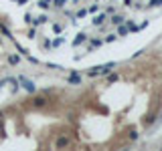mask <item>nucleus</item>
<instances>
[{"instance_id":"1","label":"nucleus","mask_w":162,"mask_h":151,"mask_svg":"<svg viewBox=\"0 0 162 151\" xmlns=\"http://www.w3.org/2000/svg\"><path fill=\"white\" fill-rule=\"evenodd\" d=\"M18 83L20 85H23V89H27L28 91V93H35V83H33V81L31 79H27V77H20V79H18Z\"/></svg>"},{"instance_id":"2","label":"nucleus","mask_w":162,"mask_h":151,"mask_svg":"<svg viewBox=\"0 0 162 151\" xmlns=\"http://www.w3.org/2000/svg\"><path fill=\"white\" fill-rule=\"evenodd\" d=\"M105 20H108V14H105V12H101V14H97V16H93V26H101V24L105 22Z\"/></svg>"},{"instance_id":"3","label":"nucleus","mask_w":162,"mask_h":151,"mask_svg":"<svg viewBox=\"0 0 162 151\" xmlns=\"http://www.w3.org/2000/svg\"><path fill=\"white\" fill-rule=\"evenodd\" d=\"M128 32H130V28L126 26V24H118V36H128Z\"/></svg>"},{"instance_id":"4","label":"nucleus","mask_w":162,"mask_h":151,"mask_svg":"<svg viewBox=\"0 0 162 151\" xmlns=\"http://www.w3.org/2000/svg\"><path fill=\"white\" fill-rule=\"evenodd\" d=\"M67 81H69L71 85H81V77L77 75V73H71V75H69V79H67Z\"/></svg>"},{"instance_id":"5","label":"nucleus","mask_w":162,"mask_h":151,"mask_svg":"<svg viewBox=\"0 0 162 151\" xmlns=\"http://www.w3.org/2000/svg\"><path fill=\"white\" fill-rule=\"evenodd\" d=\"M47 20H49V18L43 14V16H37V18H33V24H35V26H41V24H45Z\"/></svg>"},{"instance_id":"6","label":"nucleus","mask_w":162,"mask_h":151,"mask_svg":"<svg viewBox=\"0 0 162 151\" xmlns=\"http://www.w3.org/2000/svg\"><path fill=\"white\" fill-rule=\"evenodd\" d=\"M8 83H10V89H12V93H16V91H18V79L10 77V79H8Z\"/></svg>"},{"instance_id":"7","label":"nucleus","mask_w":162,"mask_h":151,"mask_svg":"<svg viewBox=\"0 0 162 151\" xmlns=\"http://www.w3.org/2000/svg\"><path fill=\"white\" fill-rule=\"evenodd\" d=\"M109 22L118 26V24H122V22H124V16H120V14H112V20H109Z\"/></svg>"},{"instance_id":"8","label":"nucleus","mask_w":162,"mask_h":151,"mask_svg":"<svg viewBox=\"0 0 162 151\" xmlns=\"http://www.w3.org/2000/svg\"><path fill=\"white\" fill-rule=\"evenodd\" d=\"M33 105H35V107H45L47 105V99L45 97H37L35 101H33Z\"/></svg>"},{"instance_id":"9","label":"nucleus","mask_w":162,"mask_h":151,"mask_svg":"<svg viewBox=\"0 0 162 151\" xmlns=\"http://www.w3.org/2000/svg\"><path fill=\"white\" fill-rule=\"evenodd\" d=\"M67 145H69V139H67V137H59L57 139V147H67Z\"/></svg>"},{"instance_id":"10","label":"nucleus","mask_w":162,"mask_h":151,"mask_svg":"<svg viewBox=\"0 0 162 151\" xmlns=\"http://www.w3.org/2000/svg\"><path fill=\"white\" fill-rule=\"evenodd\" d=\"M85 40H87V36H85V34H79V36L73 40V45H75V46H79V45H83Z\"/></svg>"},{"instance_id":"11","label":"nucleus","mask_w":162,"mask_h":151,"mask_svg":"<svg viewBox=\"0 0 162 151\" xmlns=\"http://www.w3.org/2000/svg\"><path fill=\"white\" fill-rule=\"evenodd\" d=\"M51 28H53L55 34H61V32H63V26H61L59 22H53V24H51Z\"/></svg>"},{"instance_id":"12","label":"nucleus","mask_w":162,"mask_h":151,"mask_svg":"<svg viewBox=\"0 0 162 151\" xmlns=\"http://www.w3.org/2000/svg\"><path fill=\"white\" fill-rule=\"evenodd\" d=\"M8 63H10V64H18L20 57H18V54H10V57H8Z\"/></svg>"},{"instance_id":"13","label":"nucleus","mask_w":162,"mask_h":151,"mask_svg":"<svg viewBox=\"0 0 162 151\" xmlns=\"http://www.w3.org/2000/svg\"><path fill=\"white\" fill-rule=\"evenodd\" d=\"M87 12H89V14H95V12H99V6H97V4H89Z\"/></svg>"},{"instance_id":"14","label":"nucleus","mask_w":162,"mask_h":151,"mask_svg":"<svg viewBox=\"0 0 162 151\" xmlns=\"http://www.w3.org/2000/svg\"><path fill=\"white\" fill-rule=\"evenodd\" d=\"M87 75H89V77H97V75H99V67L89 68V71H87Z\"/></svg>"},{"instance_id":"15","label":"nucleus","mask_w":162,"mask_h":151,"mask_svg":"<svg viewBox=\"0 0 162 151\" xmlns=\"http://www.w3.org/2000/svg\"><path fill=\"white\" fill-rule=\"evenodd\" d=\"M37 6H39L41 10H47V8H49V2H47V0H39V4H37Z\"/></svg>"},{"instance_id":"16","label":"nucleus","mask_w":162,"mask_h":151,"mask_svg":"<svg viewBox=\"0 0 162 151\" xmlns=\"http://www.w3.org/2000/svg\"><path fill=\"white\" fill-rule=\"evenodd\" d=\"M24 22H27V24H33V14H31V12H27V14H24Z\"/></svg>"},{"instance_id":"17","label":"nucleus","mask_w":162,"mask_h":151,"mask_svg":"<svg viewBox=\"0 0 162 151\" xmlns=\"http://www.w3.org/2000/svg\"><path fill=\"white\" fill-rule=\"evenodd\" d=\"M118 38V34H108V36H105V42H114Z\"/></svg>"},{"instance_id":"18","label":"nucleus","mask_w":162,"mask_h":151,"mask_svg":"<svg viewBox=\"0 0 162 151\" xmlns=\"http://www.w3.org/2000/svg\"><path fill=\"white\" fill-rule=\"evenodd\" d=\"M61 45H63V38H61V36L53 40V46H55V49H57V46H61Z\"/></svg>"},{"instance_id":"19","label":"nucleus","mask_w":162,"mask_h":151,"mask_svg":"<svg viewBox=\"0 0 162 151\" xmlns=\"http://www.w3.org/2000/svg\"><path fill=\"white\" fill-rule=\"evenodd\" d=\"M126 26H128V28H130V30H140V28H138V26H136V24H134V22H132V20H128V24H126Z\"/></svg>"},{"instance_id":"20","label":"nucleus","mask_w":162,"mask_h":151,"mask_svg":"<svg viewBox=\"0 0 162 151\" xmlns=\"http://www.w3.org/2000/svg\"><path fill=\"white\" fill-rule=\"evenodd\" d=\"M53 4L57 8H61V6H65V0H53Z\"/></svg>"},{"instance_id":"21","label":"nucleus","mask_w":162,"mask_h":151,"mask_svg":"<svg viewBox=\"0 0 162 151\" xmlns=\"http://www.w3.org/2000/svg\"><path fill=\"white\" fill-rule=\"evenodd\" d=\"M85 14H87V8H81V10L77 12V18H83Z\"/></svg>"},{"instance_id":"22","label":"nucleus","mask_w":162,"mask_h":151,"mask_svg":"<svg viewBox=\"0 0 162 151\" xmlns=\"http://www.w3.org/2000/svg\"><path fill=\"white\" fill-rule=\"evenodd\" d=\"M118 79H120V77H118V75H109V77H108V83H116Z\"/></svg>"},{"instance_id":"23","label":"nucleus","mask_w":162,"mask_h":151,"mask_svg":"<svg viewBox=\"0 0 162 151\" xmlns=\"http://www.w3.org/2000/svg\"><path fill=\"white\" fill-rule=\"evenodd\" d=\"M101 42H104V40H99V38H93V40H91V46H101Z\"/></svg>"},{"instance_id":"24","label":"nucleus","mask_w":162,"mask_h":151,"mask_svg":"<svg viewBox=\"0 0 162 151\" xmlns=\"http://www.w3.org/2000/svg\"><path fill=\"white\" fill-rule=\"evenodd\" d=\"M105 14H116V8H114V6H108V8H105Z\"/></svg>"},{"instance_id":"25","label":"nucleus","mask_w":162,"mask_h":151,"mask_svg":"<svg viewBox=\"0 0 162 151\" xmlns=\"http://www.w3.org/2000/svg\"><path fill=\"white\" fill-rule=\"evenodd\" d=\"M132 2V0H124V4H130Z\"/></svg>"},{"instance_id":"26","label":"nucleus","mask_w":162,"mask_h":151,"mask_svg":"<svg viewBox=\"0 0 162 151\" xmlns=\"http://www.w3.org/2000/svg\"><path fill=\"white\" fill-rule=\"evenodd\" d=\"M75 2H77V0H75Z\"/></svg>"}]
</instances>
